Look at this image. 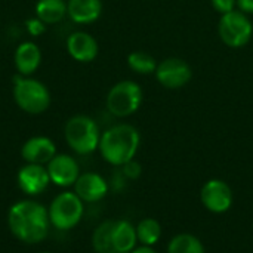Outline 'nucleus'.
Returning a JSON list of instances; mask_svg holds the SVG:
<instances>
[{"instance_id":"obj_1","label":"nucleus","mask_w":253,"mask_h":253,"mask_svg":"<svg viewBox=\"0 0 253 253\" xmlns=\"http://www.w3.org/2000/svg\"><path fill=\"white\" fill-rule=\"evenodd\" d=\"M47 209L34 200H21L10 206L7 225L10 233L22 243L34 245L46 239L49 233Z\"/></svg>"},{"instance_id":"obj_2","label":"nucleus","mask_w":253,"mask_h":253,"mask_svg":"<svg viewBox=\"0 0 253 253\" xmlns=\"http://www.w3.org/2000/svg\"><path fill=\"white\" fill-rule=\"evenodd\" d=\"M139 132L130 125H116L105 130L99 139L102 159L113 166H123L133 160L139 148Z\"/></svg>"},{"instance_id":"obj_18","label":"nucleus","mask_w":253,"mask_h":253,"mask_svg":"<svg viewBox=\"0 0 253 253\" xmlns=\"http://www.w3.org/2000/svg\"><path fill=\"white\" fill-rule=\"evenodd\" d=\"M36 13L44 24H55L67 13V4L64 0H40L36 4Z\"/></svg>"},{"instance_id":"obj_26","label":"nucleus","mask_w":253,"mask_h":253,"mask_svg":"<svg viewBox=\"0 0 253 253\" xmlns=\"http://www.w3.org/2000/svg\"><path fill=\"white\" fill-rule=\"evenodd\" d=\"M236 3L243 13H253V0H236Z\"/></svg>"},{"instance_id":"obj_6","label":"nucleus","mask_w":253,"mask_h":253,"mask_svg":"<svg viewBox=\"0 0 253 253\" xmlns=\"http://www.w3.org/2000/svg\"><path fill=\"white\" fill-rule=\"evenodd\" d=\"M141 102L142 90L130 80L114 84L107 95V108L116 117H127L133 114L139 108Z\"/></svg>"},{"instance_id":"obj_3","label":"nucleus","mask_w":253,"mask_h":253,"mask_svg":"<svg viewBox=\"0 0 253 253\" xmlns=\"http://www.w3.org/2000/svg\"><path fill=\"white\" fill-rule=\"evenodd\" d=\"M64 135L70 148L77 154L86 156L99 147V129L96 123L87 116L71 117L65 125Z\"/></svg>"},{"instance_id":"obj_13","label":"nucleus","mask_w":253,"mask_h":253,"mask_svg":"<svg viewBox=\"0 0 253 253\" xmlns=\"http://www.w3.org/2000/svg\"><path fill=\"white\" fill-rule=\"evenodd\" d=\"M21 156L27 163L44 166L56 156V147L53 141L46 136H34L22 145Z\"/></svg>"},{"instance_id":"obj_7","label":"nucleus","mask_w":253,"mask_h":253,"mask_svg":"<svg viewBox=\"0 0 253 253\" xmlns=\"http://www.w3.org/2000/svg\"><path fill=\"white\" fill-rule=\"evenodd\" d=\"M221 40L230 47H242L249 43L253 27L246 13L242 10H231L224 13L218 24Z\"/></svg>"},{"instance_id":"obj_27","label":"nucleus","mask_w":253,"mask_h":253,"mask_svg":"<svg viewBox=\"0 0 253 253\" xmlns=\"http://www.w3.org/2000/svg\"><path fill=\"white\" fill-rule=\"evenodd\" d=\"M130 253H157L151 246H142V245H139V246H136L133 251Z\"/></svg>"},{"instance_id":"obj_8","label":"nucleus","mask_w":253,"mask_h":253,"mask_svg":"<svg viewBox=\"0 0 253 253\" xmlns=\"http://www.w3.org/2000/svg\"><path fill=\"white\" fill-rule=\"evenodd\" d=\"M233 190L222 179H211L200 190L202 205L212 213H225L233 206Z\"/></svg>"},{"instance_id":"obj_23","label":"nucleus","mask_w":253,"mask_h":253,"mask_svg":"<svg viewBox=\"0 0 253 253\" xmlns=\"http://www.w3.org/2000/svg\"><path fill=\"white\" fill-rule=\"evenodd\" d=\"M141 165L135 160H130L127 163H125L122 166V173L127 178V179H138L141 176Z\"/></svg>"},{"instance_id":"obj_11","label":"nucleus","mask_w":253,"mask_h":253,"mask_svg":"<svg viewBox=\"0 0 253 253\" xmlns=\"http://www.w3.org/2000/svg\"><path fill=\"white\" fill-rule=\"evenodd\" d=\"M16 182L19 190L27 194V196H37L42 194L49 182V173L47 169L43 165H33V163H27L25 166H22L16 175Z\"/></svg>"},{"instance_id":"obj_28","label":"nucleus","mask_w":253,"mask_h":253,"mask_svg":"<svg viewBox=\"0 0 253 253\" xmlns=\"http://www.w3.org/2000/svg\"><path fill=\"white\" fill-rule=\"evenodd\" d=\"M40 253H52V252H40Z\"/></svg>"},{"instance_id":"obj_21","label":"nucleus","mask_w":253,"mask_h":253,"mask_svg":"<svg viewBox=\"0 0 253 253\" xmlns=\"http://www.w3.org/2000/svg\"><path fill=\"white\" fill-rule=\"evenodd\" d=\"M168 253H206V251L200 239L190 233H181L169 242Z\"/></svg>"},{"instance_id":"obj_17","label":"nucleus","mask_w":253,"mask_h":253,"mask_svg":"<svg viewBox=\"0 0 253 253\" xmlns=\"http://www.w3.org/2000/svg\"><path fill=\"white\" fill-rule=\"evenodd\" d=\"M40 59H42V53L39 47L31 42H25L19 44L15 52V65L19 74L22 76H28L33 71H36L40 64Z\"/></svg>"},{"instance_id":"obj_24","label":"nucleus","mask_w":253,"mask_h":253,"mask_svg":"<svg viewBox=\"0 0 253 253\" xmlns=\"http://www.w3.org/2000/svg\"><path fill=\"white\" fill-rule=\"evenodd\" d=\"M236 0H212V6L216 12L219 13H228L231 10H234V6H236Z\"/></svg>"},{"instance_id":"obj_10","label":"nucleus","mask_w":253,"mask_h":253,"mask_svg":"<svg viewBox=\"0 0 253 253\" xmlns=\"http://www.w3.org/2000/svg\"><path fill=\"white\" fill-rule=\"evenodd\" d=\"M50 182L58 187H71L80 176L79 163L68 154H56L46 166Z\"/></svg>"},{"instance_id":"obj_4","label":"nucleus","mask_w":253,"mask_h":253,"mask_svg":"<svg viewBox=\"0 0 253 253\" xmlns=\"http://www.w3.org/2000/svg\"><path fill=\"white\" fill-rule=\"evenodd\" d=\"M83 212V202L74 191L61 193L52 200L47 209L50 224L61 231H68L74 228L82 221Z\"/></svg>"},{"instance_id":"obj_12","label":"nucleus","mask_w":253,"mask_h":253,"mask_svg":"<svg viewBox=\"0 0 253 253\" xmlns=\"http://www.w3.org/2000/svg\"><path fill=\"white\" fill-rule=\"evenodd\" d=\"M74 193L82 199V202L96 203L107 196L108 184L101 175L95 172H86L77 178L74 184Z\"/></svg>"},{"instance_id":"obj_5","label":"nucleus","mask_w":253,"mask_h":253,"mask_svg":"<svg viewBox=\"0 0 253 253\" xmlns=\"http://www.w3.org/2000/svg\"><path fill=\"white\" fill-rule=\"evenodd\" d=\"M13 95L18 107L30 114H40L47 110L50 96L47 89L33 79H15Z\"/></svg>"},{"instance_id":"obj_20","label":"nucleus","mask_w":253,"mask_h":253,"mask_svg":"<svg viewBox=\"0 0 253 253\" xmlns=\"http://www.w3.org/2000/svg\"><path fill=\"white\" fill-rule=\"evenodd\" d=\"M135 228H136L138 243L142 246H151L153 248L162 237V225L154 218L141 219Z\"/></svg>"},{"instance_id":"obj_15","label":"nucleus","mask_w":253,"mask_h":253,"mask_svg":"<svg viewBox=\"0 0 253 253\" xmlns=\"http://www.w3.org/2000/svg\"><path fill=\"white\" fill-rule=\"evenodd\" d=\"M102 12L101 0H70L67 13L77 24H89L99 18Z\"/></svg>"},{"instance_id":"obj_16","label":"nucleus","mask_w":253,"mask_h":253,"mask_svg":"<svg viewBox=\"0 0 253 253\" xmlns=\"http://www.w3.org/2000/svg\"><path fill=\"white\" fill-rule=\"evenodd\" d=\"M113 243L119 253H130L138 246L136 228L127 219H117L113 225Z\"/></svg>"},{"instance_id":"obj_9","label":"nucleus","mask_w":253,"mask_h":253,"mask_svg":"<svg viewBox=\"0 0 253 253\" xmlns=\"http://www.w3.org/2000/svg\"><path fill=\"white\" fill-rule=\"evenodd\" d=\"M191 67L179 58H168L157 65L156 77L168 89H178L191 80Z\"/></svg>"},{"instance_id":"obj_25","label":"nucleus","mask_w":253,"mask_h":253,"mask_svg":"<svg viewBox=\"0 0 253 253\" xmlns=\"http://www.w3.org/2000/svg\"><path fill=\"white\" fill-rule=\"evenodd\" d=\"M27 30H28V33L33 34V36H40V34L44 31V22L40 21L39 18H36V19H28V21H27Z\"/></svg>"},{"instance_id":"obj_22","label":"nucleus","mask_w":253,"mask_h":253,"mask_svg":"<svg viewBox=\"0 0 253 253\" xmlns=\"http://www.w3.org/2000/svg\"><path fill=\"white\" fill-rule=\"evenodd\" d=\"M129 67L139 74H151L157 70V61L145 52H132L127 56Z\"/></svg>"},{"instance_id":"obj_19","label":"nucleus","mask_w":253,"mask_h":253,"mask_svg":"<svg viewBox=\"0 0 253 253\" xmlns=\"http://www.w3.org/2000/svg\"><path fill=\"white\" fill-rule=\"evenodd\" d=\"M113 225L114 221H104L92 234V246L96 253H119L113 243Z\"/></svg>"},{"instance_id":"obj_14","label":"nucleus","mask_w":253,"mask_h":253,"mask_svg":"<svg viewBox=\"0 0 253 253\" xmlns=\"http://www.w3.org/2000/svg\"><path fill=\"white\" fill-rule=\"evenodd\" d=\"M67 49L70 55L80 62H90L98 55V43L96 40L83 31L73 33L67 40Z\"/></svg>"}]
</instances>
